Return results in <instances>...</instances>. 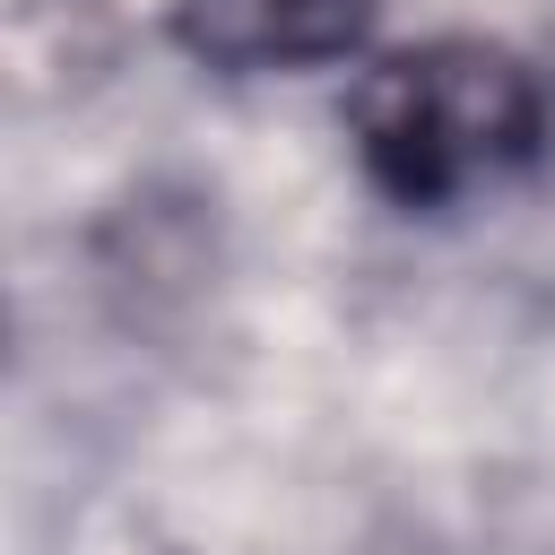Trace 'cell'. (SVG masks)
Instances as JSON below:
<instances>
[{
  "label": "cell",
  "instance_id": "cell-2",
  "mask_svg": "<svg viewBox=\"0 0 555 555\" xmlns=\"http://www.w3.org/2000/svg\"><path fill=\"white\" fill-rule=\"evenodd\" d=\"M364 26H373V0H173V43L225 78L347 61Z\"/></svg>",
  "mask_w": 555,
  "mask_h": 555
},
{
  "label": "cell",
  "instance_id": "cell-1",
  "mask_svg": "<svg viewBox=\"0 0 555 555\" xmlns=\"http://www.w3.org/2000/svg\"><path fill=\"white\" fill-rule=\"evenodd\" d=\"M347 130L373 191H390L399 208H451L546 156L555 95L520 52L486 35H434V43L382 52L356 78Z\"/></svg>",
  "mask_w": 555,
  "mask_h": 555
}]
</instances>
